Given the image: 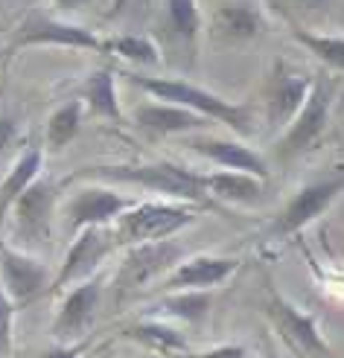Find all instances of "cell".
Here are the masks:
<instances>
[{"label":"cell","instance_id":"cell-1","mask_svg":"<svg viewBox=\"0 0 344 358\" xmlns=\"http://www.w3.org/2000/svg\"><path fill=\"white\" fill-rule=\"evenodd\" d=\"M70 181H97L105 187L108 184L137 187V189L155 192L158 199L184 201L195 207H202V204L216 207L205 189V175L181 164H172V160H152V164H90L64 178V184Z\"/></svg>","mask_w":344,"mask_h":358},{"label":"cell","instance_id":"cell-2","mask_svg":"<svg viewBox=\"0 0 344 358\" xmlns=\"http://www.w3.org/2000/svg\"><path fill=\"white\" fill-rule=\"evenodd\" d=\"M129 85H135L137 91L149 94L152 99L172 102L181 108H190L198 117H205L210 122H222L231 131H237L240 137H251L257 131L254 122V108L248 102H228L219 94L207 91V87L195 85L190 79H175V76H158V73H140V70H123L120 73Z\"/></svg>","mask_w":344,"mask_h":358},{"label":"cell","instance_id":"cell-3","mask_svg":"<svg viewBox=\"0 0 344 358\" xmlns=\"http://www.w3.org/2000/svg\"><path fill=\"white\" fill-rule=\"evenodd\" d=\"M198 219L195 204L170 201V199H146L129 207L123 216L111 224L117 248H132L140 242H158L172 239L184 227Z\"/></svg>","mask_w":344,"mask_h":358},{"label":"cell","instance_id":"cell-4","mask_svg":"<svg viewBox=\"0 0 344 358\" xmlns=\"http://www.w3.org/2000/svg\"><path fill=\"white\" fill-rule=\"evenodd\" d=\"M336 91H338L336 76H330V73L312 76V87H310V94H306L301 111L280 131V137L275 143V160L289 164V160H295L298 155L310 152L315 143L324 137V131H327V122H330Z\"/></svg>","mask_w":344,"mask_h":358},{"label":"cell","instance_id":"cell-5","mask_svg":"<svg viewBox=\"0 0 344 358\" xmlns=\"http://www.w3.org/2000/svg\"><path fill=\"white\" fill-rule=\"evenodd\" d=\"M184 259V245L175 236L172 239H158V242H140L125 248V257L111 280V289L117 300H125L137 292H146L158 285L172 268Z\"/></svg>","mask_w":344,"mask_h":358},{"label":"cell","instance_id":"cell-6","mask_svg":"<svg viewBox=\"0 0 344 358\" xmlns=\"http://www.w3.org/2000/svg\"><path fill=\"white\" fill-rule=\"evenodd\" d=\"M260 309L268 317V324L275 327V332L286 341L289 350H295L303 358H333V347L321 335L318 317L312 312H303L301 306H295L289 297H283L275 289V282H266Z\"/></svg>","mask_w":344,"mask_h":358},{"label":"cell","instance_id":"cell-7","mask_svg":"<svg viewBox=\"0 0 344 358\" xmlns=\"http://www.w3.org/2000/svg\"><path fill=\"white\" fill-rule=\"evenodd\" d=\"M341 192H344V172H336V175L303 184L292 199L277 210V216L271 219V224L266 227V239L277 242V239H289V236L301 234L306 224H312L315 219H321L324 213L333 207V201Z\"/></svg>","mask_w":344,"mask_h":358},{"label":"cell","instance_id":"cell-8","mask_svg":"<svg viewBox=\"0 0 344 358\" xmlns=\"http://www.w3.org/2000/svg\"><path fill=\"white\" fill-rule=\"evenodd\" d=\"M56 199L59 187L39 178L35 184L27 187V192L12 204L9 219H12V245L21 250H32L50 245L53 239V216H56ZM6 219V222H9Z\"/></svg>","mask_w":344,"mask_h":358},{"label":"cell","instance_id":"cell-9","mask_svg":"<svg viewBox=\"0 0 344 358\" xmlns=\"http://www.w3.org/2000/svg\"><path fill=\"white\" fill-rule=\"evenodd\" d=\"M29 47H64V50L105 52V38H99L97 32H90L79 24L59 21V17L44 15V12H29L12 32V38L6 44V59H12L15 52L29 50Z\"/></svg>","mask_w":344,"mask_h":358},{"label":"cell","instance_id":"cell-10","mask_svg":"<svg viewBox=\"0 0 344 358\" xmlns=\"http://www.w3.org/2000/svg\"><path fill=\"white\" fill-rule=\"evenodd\" d=\"M111 250H117L114 230L111 227H85L76 236H70V248L64 254V262L59 265V271L53 274L50 294H62L70 285H76L82 280H90L99 265L111 257Z\"/></svg>","mask_w":344,"mask_h":358},{"label":"cell","instance_id":"cell-11","mask_svg":"<svg viewBox=\"0 0 344 358\" xmlns=\"http://www.w3.org/2000/svg\"><path fill=\"white\" fill-rule=\"evenodd\" d=\"M53 274L56 271H50V265L29 250L0 242V285H4V292L9 294L18 312L27 309L39 297H47Z\"/></svg>","mask_w":344,"mask_h":358},{"label":"cell","instance_id":"cell-12","mask_svg":"<svg viewBox=\"0 0 344 358\" xmlns=\"http://www.w3.org/2000/svg\"><path fill=\"white\" fill-rule=\"evenodd\" d=\"M102 292H105V280L99 274L70 285L56 309V317H53V327H50L53 341L56 344L85 341L88 332L97 324V315L102 306Z\"/></svg>","mask_w":344,"mask_h":358},{"label":"cell","instance_id":"cell-13","mask_svg":"<svg viewBox=\"0 0 344 358\" xmlns=\"http://www.w3.org/2000/svg\"><path fill=\"white\" fill-rule=\"evenodd\" d=\"M135 204H137L135 195L108 189L105 184L85 187L64 204V230L67 236H76L85 227H111Z\"/></svg>","mask_w":344,"mask_h":358},{"label":"cell","instance_id":"cell-14","mask_svg":"<svg viewBox=\"0 0 344 358\" xmlns=\"http://www.w3.org/2000/svg\"><path fill=\"white\" fill-rule=\"evenodd\" d=\"M310 87H312V76L295 73L283 59L271 64L263 87V120L271 131H283L295 120Z\"/></svg>","mask_w":344,"mask_h":358},{"label":"cell","instance_id":"cell-15","mask_svg":"<svg viewBox=\"0 0 344 358\" xmlns=\"http://www.w3.org/2000/svg\"><path fill=\"white\" fill-rule=\"evenodd\" d=\"M242 268L240 257H216V254H195L181 259L172 271L155 285V294H175V292H213L228 282Z\"/></svg>","mask_w":344,"mask_h":358},{"label":"cell","instance_id":"cell-16","mask_svg":"<svg viewBox=\"0 0 344 358\" xmlns=\"http://www.w3.org/2000/svg\"><path fill=\"white\" fill-rule=\"evenodd\" d=\"M266 21H263V12L248 3V0H233V3L219 6L205 24V35L219 44V47H240L254 41L257 35L263 32Z\"/></svg>","mask_w":344,"mask_h":358},{"label":"cell","instance_id":"cell-17","mask_svg":"<svg viewBox=\"0 0 344 358\" xmlns=\"http://www.w3.org/2000/svg\"><path fill=\"white\" fill-rule=\"evenodd\" d=\"M187 149L198 157H205L213 169H231V172H248L254 178H268V164L260 152L231 137H195L187 140Z\"/></svg>","mask_w":344,"mask_h":358},{"label":"cell","instance_id":"cell-18","mask_svg":"<svg viewBox=\"0 0 344 358\" xmlns=\"http://www.w3.org/2000/svg\"><path fill=\"white\" fill-rule=\"evenodd\" d=\"M132 122L152 137L187 134V131H198V129H207L210 125V120L198 117L195 111L181 108V105H172V102H160V99L140 102L132 114Z\"/></svg>","mask_w":344,"mask_h":358},{"label":"cell","instance_id":"cell-19","mask_svg":"<svg viewBox=\"0 0 344 358\" xmlns=\"http://www.w3.org/2000/svg\"><path fill=\"white\" fill-rule=\"evenodd\" d=\"M160 24H164V35L184 50L190 59L198 52V38L205 32V17L198 9V0H164V12H160Z\"/></svg>","mask_w":344,"mask_h":358},{"label":"cell","instance_id":"cell-20","mask_svg":"<svg viewBox=\"0 0 344 358\" xmlns=\"http://www.w3.org/2000/svg\"><path fill=\"white\" fill-rule=\"evenodd\" d=\"M120 338H125V341H135L137 347L149 350V352H158L164 358H175L178 352L190 350L187 335L181 332L175 324H170V320H160V317L135 320V324L120 329Z\"/></svg>","mask_w":344,"mask_h":358},{"label":"cell","instance_id":"cell-21","mask_svg":"<svg viewBox=\"0 0 344 358\" xmlns=\"http://www.w3.org/2000/svg\"><path fill=\"white\" fill-rule=\"evenodd\" d=\"M41 169H44V149L41 146H27L15 157V164L9 166L6 178L0 181V230L6 227L12 204L27 192L29 184H35L41 178Z\"/></svg>","mask_w":344,"mask_h":358},{"label":"cell","instance_id":"cell-22","mask_svg":"<svg viewBox=\"0 0 344 358\" xmlns=\"http://www.w3.org/2000/svg\"><path fill=\"white\" fill-rule=\"evenodd\" d=\"M210 306H213V292H175V294H160L146 309V317H160L184 327H202L205 317L210 315Z\"/></svg>","mask_w":344,"mask_h":358},{"label":"cell","instance_id":"cell-23","mask_svg":"<svg viewBox=\"0 0 344 358\" xmlns=\"http://www.w3.org/2000/svg\"><path fill=\"white\" fill-rule=\"evenodd\" d=\"M205 189L210 201L222 204H257L266 192V181L248 172H231V169H213L205 175Z\"/></svg>","mask_w":344,"mask_h":358},{"label":"cell","instance_id":"cell-24","mask_svg":"<svg viewBox=\"0 0 344 358\" xmlns=\"http://www.w3.org/2000/svg\"><path fill=\"white\" fill-rule=\"evenodd\" d=\"M79 99L85 102V108L97 120H105L111 125H123L125 122L123 108H120V96H117V73L111 67L94 70V73L85 79Z\"/></svg>","mask_w":344,"mask_h":358},{"label":"cell","instance_id":"cell-25","mask_svg":"<svg viewBox=\"0 0 344 358\" xmlns=\"http://www.w3.org/2000/svg\"><path fill=\"white\" fill-rule=\"evenodd\" d=\"M82 120H85V102L79 96L62 102L59 108L50 114V120H47V134H44L47 149L50 152L67 149L70 143L76 140V134L82 129Z\"/></svg>","mask_w":344,"mask_h":358},{"label":"cell","instance_id":"cell-26","mask_svg":"<svg viewBox=\"0 0 344 358\" xmlns=\"http://www.w3.org/2000/svg\"><path fill=\"white\" fill-rule=\"evenodd\" d=\"M292 38L312 56L327 64L330 70L344 73V35H321V32H310V29H298L292 27Z\"/></svg>","mask_w":344,"mask_h":358},{"label":"cell","instance_id":"cell-27","mask_svg":"<svg viewBox=\"0 0 344 358\" xmlns=\"http://www.w3.org/2000/svg\"><path fill=\"white\" fill-rule=\"evenodd\" d=\"M105 52L125 59L135 67H158L160 64V47L146 38V35H117V38H105Z\"/></svg>","mask_w":344,"mask_h":358},{"label":"cell","instance_id":"cell-28","mask_svg":"<svg viewBox=\"0 0 344 358\" xmlns=\"http://www.w3.org/2000/svg\"><path fill=\"white\" fill-rule=\"evenodd\" d=\"M15 315H18L15 303L4 292V285H0V358L12 355V347H15Z\"/></svg>","mask_w":344,"mask_h":358},{"label":"cell","instance_id":"cell-29","mask_svg":"<svg viewBox=\"0 0 344 358\" xmlns=\"http://www.w3.org/2000/svg\"><path fill=\"white\" fill-rule=\"evenodd\" d=\"M175 358H251V352L242 344H219L207 350H184Z\"/></svg>","mask_w":344,"mask_h":358},{"label":"cell","instance_id":"cell-30","mask_svg":"<svg viewBox=\"0 0 344 358\" xmlns=\"http://www.w3.org/2000/svg\"><path fill=\"white\" fill-rule=\"evenodd\" d=\"M88 341H76V344H53L47 347L39 358H82L85 355Z\"/></svg>","mask_w":344,"mask_h":358},{"label":"cell","instance_id":"cell-31","mask_svg":"<svg viewBox=\"0 0 344 358\" xmlns=\"http://www.w3.org/2000/svg\"><path fill=\"white\" fill-rule=\"evenodd\" d=\"M18 131H21V125H18L15 117H0V157L9 152V146L15 143Z\"/></svg>","mask_w":344,"mask_h":358},{"label":"cell","instance_id":"cell-32","mask_svg":"<svg viewBox=\"0 0 344 358\" xmlns=\"http://www.w3.org/2000/svg\"><path fill=\"white\" fill-rule=\"evenodd\" d=\"M94 0H53V6L62 9V12H79L85 6H90Z\"/></svg>","mask_w":344,"mask_h":358},{"label":"cell","instance_id":"cell-33","mask_svg":"<svg viewBox=\"0 0 344 358\" xmlns=\"http://www.w3.org/2000/svg\"><path fill=\"white\" fill-rule=\"evenodd\" d=\"M341 105H344V99H341Z\"/></svg>","mask_w":344,"mask_h":358}]
</instances>
